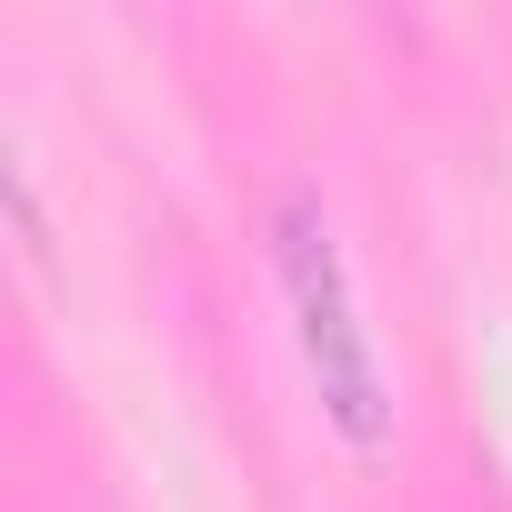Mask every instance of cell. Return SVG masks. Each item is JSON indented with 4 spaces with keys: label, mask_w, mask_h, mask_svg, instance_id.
I'll return each instance as SVG.
<instances>
[{
    "label": "cell",
    "mask_w": 512,
    "mask_h": 512,
    "mask_svg": "<svg viewBox=\"0 0 512 512\" xmlns=\"http://www.w3.org/2000/svg\"><path fill=\"white\" fill-rule=\"evenodd\" d=\"M282 282H292V312H302V352H312V382H322V412L342 422L352 452H382L392 442V412H382V362L352 322V282H342V251L322 231L312 201L282 211Z\"/></svg>",
    "instance_id": "obj_1"
}]
</instances>
